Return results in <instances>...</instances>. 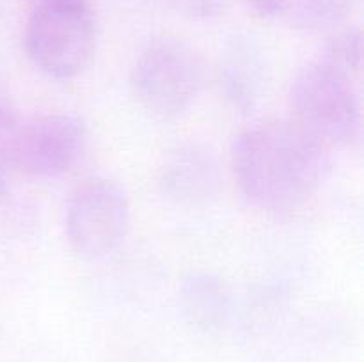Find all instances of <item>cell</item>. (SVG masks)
<instances>
[{
    "label": "cell",
    "mask_w": 364,
    "mask_h": 362,
    "mask_svg": "<svg viewBox=\"0 0 364 362\" xmlns=\"http://www.w3.org/2000/svg\"><path fill=\"white\" fill-rule=\"evenodd\" d=\"M329 146L291 121H267L238 135L233 176L249 204L272 215L304 206L329 170Z\"/></svg>",
    "instance_id": "1"
},
{
    "label": "cell",
    "mask_w": 364,
    "mask_h": 362,
    "mask_svg": "<svg viewBox=\"0 0 364 362\" xmlns=\"http://www.w3.org/2000/svg\"><path fill=\"white\" fill-rule=\"evenodd\" d=\"M28 59L46 77L71 80L91 62L96 16L91 0H39L25 23Z\"/></svg>",
    "instance_id": "2"
},
{
    "label": "cell",
    "mask_w": 364,
    "mask_h": 362,
    "mask_svg": "<svg viewBox=\"0 0 364 362\" xmlns=\"http://www.w3.org/2000/svg\"><path fill=\"white\" fill-rule=\"evenodd\" d=\"M359 78L316 59L302 66L290 84L294 121L326 146H352L361 137Z\"/></svg>",
    "instance_id": "3"
},
{
    "label": "cell",
    "mask_w": 364,
    "mask_h": 362,
    "mask_svg": "<svg viewBox=\"0 0 364 362\" xmlns=\"http://www.w3.org/2000/svg\"><path fill=\"white\" fill-rule=\"evenodd\" d=\"M130 84L137 102L149 114L176 119L191 109L201 91V59L183 39L155 38L135 59Z\"/></svg>",
    "instance_id": "4"
},
{
    "label": "cell",
    "mask_w": 364,
    "mask_h": 362,
    "mask_svg": "<svg viewBox=\"0 0 364 362\" xmlns=\"http://www.w3.org/2000/svg\"><path fill=\"white\" fill-rule=\"evenodd\" d=\"M64 224L68 241L80 258L103 259L127 238L130 202L116 181L91 177L71 192Z\"/></svg>",
    "instance_id": "5"
},
{
    "label": "cell",
    "mask_w": 364,
    "mask_h": 362,
    "mask_svg": "<svg viewBox=\"0 0 364 362\" xmlns=\"http://www.w3.org/2000/svg\"><path fill=\"white\" fill-rule=\"evenodd\" d=\"M84 121L75 114H50L21 123L7 148V160L27 176L50 180L66 174L80 158Z\"/></svg>",
    "instance_id": "6"
},
{
    "label": "cell",
    "mask_w": 364,
    "mask_h": 362,
    "mask_svg": "<svg viewBox=\"0 0 364 362\" xmlns=\"http://www.w3.org/2000/svg\"><path fill=\"white\" fill-rule=\"evenodd\" d=\"M160 188L173 202L205 208L220 194L223 174L215 151L201 142H181L164 155Z\"/></svg>",
    "instance_id": "7"
},
{
    "label": "cell",
    "mask_w": 364,
    "mask_h": 362,
    "mask_svg": "<svg viewBox=\"0 0 364 362\" xmlns=\"http://www.w3.org/2000/svg\"><path fill=\"white\" fill-rule=\"evenodd\" d=\"M269 80V62L259 43L249 35L228 39L219 57V84L233 109L249 112L258 105Z\"/></svg>",
    "instance_id": "8"
},
{
    "label": "cell",
    "mask_w": 364,
    "mask_h": 362,
    "mask_svg": "<svg viewBox=\"0 0 364 362\" xmlns=\"http://www.w3.org/2000/svg\"><path fill=\"white\" fill-rule=\"evenodd\" d=\"M181 304L196 327L215 330L230 316L231 295L220 277L208 272H192L181 284Z\"/></svg>",
    "instance_id": "9"
},
{
    "label": "cell",
    "mask_w": 364,
    "mask_h": 362,
    "mask_svg": "<svg viewBox=\"0 0 364 362\" xmlns=\"http://www.w3.org/2000/svg\"><path fill=\"white\" fill-rule=\"evenodd\" d=\"M354 0H284L281 18L299 31L320 32L340 25Z\"/></svg>",
    "instance_id": "10"
},
{
    "label": "cell",
    "mask_w": 364,
    "mask_h": 362,
    "mask_svg": "<svg viewBox=\"0 0 364 362\" xmlns=\"http://www.w3.org/2000/svg\"><path fill=\"white\" fill-rule=\"evenodd\" d=\"M318 59L331 64L336 70L359 78L363 64V35L355 27L336 32L323 46Z\"/></svg>",
    "instance_id": "11"
},
{
    "label": "cell",
    "mask_w": 364,
    "mask_h": 362,
    "mask_svg": "<svg viewBox=\"0 0 364 362\" xmlns=\"http://www.w3.org/2000/svg\"><path fill=\"white\" fill-rule=\"evenodd\" d=\"M21 126L20 114H18V106L14 103L13 94L9 92L7 85L0 80V146L4 148L7 155V148H9L11 141L16 135L18 128Z\"/></svg>",
    "instance_id": "12"
},
{
    "label": "cell",
    "mask_w": 364,
    "mask_h": 362,
    "mask_svg": "<svg viewBox=\"0 0 364 362\" xmlns=\"http://www.w3.org/2000/svg\"><path fill=\"white\" fill-rule=\"evenodd\" d=\"M167 6L188 20H212L228 6V0H166Z\"/></svg>",
    "instance_id": "13"
},
{
    "label": "cell",
    "mask_w": 364,
    "mask_h": 362,
    "mask_svg": "<svg viewBox=\"0 0 364 362\" xmlns=\"http://www.w3.org/2000/svg\"><path fill=\"white\" fill-rule=\"evenodd\" d=\"M244 4L249 13L259 20H274L283 13L284 0H244Z\"/></svg>",
    "instance_id": "14"
},
{
    "label": "cell",
    "mask_w": 364,
    "mask_h": 362,
    "mask_svg": "<svg viewBox=\"0 0 364 362\" xmlns=\"http://www.w3.org/2000/svg\"><path fill=\"white\" fill-rule=\"evenodd\" d=\"M7 163H9V160H7L4 148L0 146V199L4 197L7 190Z\"/></svg>",
    "instance_id": "15"
}]
</instances>
